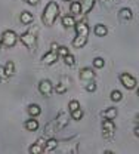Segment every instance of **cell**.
<instances>
[{
	"label": "cell",
	"instance_id": "20",
	"mask_svg": "<svg viewBox=\"0 0 139 154\" xmlns=\"http://www.w3.org/2000/svg\"><path fill=\"white\" fill-rule=\"evenodd\" d=\"M56 147H58V139H55V138H50V139H47V141H46L44 151H53Z\"/></svg>",
	"mask_w": 139,
	"mask_h": 154
},
{
	"label": "cell",
	"instance_id": "23",
	"mask_svg": "<svg viewBox=\"0 0 139 154\" xmlns=\"http://www.w3.org/2000/svg\"><path fill=\"white\" fill-rule=\"evenodd\" d=\"M31 154H41L43 151H44V148L40 145V144H37V142H34L31 147H30V150H28Z\"/></svg>",
	"mask_w": 139,
	"mask_h": 154
},
{
	"label": "cell",
	"instance_id": "35",
	"mask_svg": "<svg viewBox=\"0 0 139 154\" xmlns=\"http://www.w3.org/2000/svg\"><path fill=\"white\" fill-rule=\"evenodd\" d=\"M133 132H135V135L139 138V126H136V128H135V131H133Z\"/></svg>",
	"mask_w": 139,
	"mask_h": 154
},
{
	"label": "cell",
	"instance_id": "13",
	"mask_svg": "<svg viewBox=\"0 0 139 154\" xmlns=\"http://www.w3.org/2000/svg\"><path fill=\"white\" fill-rule=\"evenodd\" d=\"M101 114H102V117H104V119H111V120H114V119L117 117V114H119V111H117V108L110 107V108L104 110Z\"/></svg>",
	"mask_w": 139,
	"mask_h": 154
},
{
	"label": "cell",
	"instance_id": "38",
	"mask_svg": "<svg viewBox=\"0 0 139 154\" xmlns=\"http://www.w3.org/2000/svg\"><path fill=\"white\" fill-rule=\"evenodd\" d=\"M138 96H139V88H138Z\"/></svg>",
	"mask_w": 139,
	"mask_h": 154
},
{
	"label": "cell",
	"instance_id": "37",
	"mask_svg": "<svg viewBox=\"0 0 139 154\" xmlns=\"http://www.w3.org/2000/svg\"><path fill=\"white\" fill-rule=\"evenodd\" d=\"M2 46H3V43H2V38H0V49H2Z\"/></svg>",
	"mask_w": 139,
	"mask_h": 154
},
{
	"label": "cell",
	"instance_id": "5",
	"mask_svg": "<svg viewBox=\"0 0 139 154\" xmlns=\"http://www.w3.org/2000/svg\"><path fill=\"white\" fill-rule=\"evenodd\" d=\"M39 91H40L41 95L50 96L52 95V92H53V85L50 83V80L44 79V80H41V82L39 83Z\"/></svg>",
	"mask_w": 139,
	"mask_h": 154
},
{
	"label": "cell",
	"instance_id": "11",
	"mask_svg": "<svg viewBox=\"0 0 139 154\" xmlns=\"http://www.w3.org/2000/svg\"><path fill=\"white\" fill-rule=\"evenodd\" d=\"M33 19H34V17H33V14L31 12H28V11H24V12H21L20 15V21L24 24V25H28V24H31L33 22Z\"/></svg>",
	"mask_w": 139,
	"mask_h": 154
},
{
	"label": "cell",
	"instance_id": "14",
	"mask_svg": "<svg viewBox=\"0 0 139 154\" xmlns=\"http://www.w3.org/2000/svg\"><path fill=\"white\" fill-rule=\"evenodd\" d=\"M86 43H87V36H80V34H77V36L74 37V40H73V46L77 48V49L83 48Z\"/></svg>",
	"mask_w": 139,
	"mask_h": 154
},
{
	"label": "cell",
	"instance_id": "29",
	"mask_svg": "<svg viewBox=\"0 0 139 154\" xmlns=\"http://www.w3.org/2000/svg\"><path fill=\"white\" fill-rule=\"evenodd\" d=\"M64 62H65L67 65H74V62H76V61H74V57H73L71 54H68V55H65V57H64Z\"/></svg>",
	"mask_w": 139,
	"mask_h": 154
},
{
	"label": "cell",
	"instance_id": "30",
	"mask_svg": "<svg viewBox=\"0 0 139 154\" xmlns=\"http://www.w3.org/2000/svg\"><path fill=\"white\" fill-rule=\"evenodd\" d=\"M68 54H70V51H68V48H67V46H59V48H58V55H59V57H65V55H68Z\"/></svg>",
	"mask_w": 139,
	"mask_h": 154
},
{
	"label": "cell",
	"instance_id": "24",
	"mask_svg": "<svg viewBox=\"0 0 139 154\" xmlns=\"http://www.w3.org/2000/svg\"><path fill=\"white\" fill-rule=\"evenodd\" d=\"M83 116H84V113H83L81 107L77 108V110H74V111H71V119H73V120H81Z\"/></svg>",
	"mask_w": 139,
	"mask_h": 154
},
{
	"label": "cell",
	"instance_id": "16",
	"mask_svg": "<svg viewBox=\"0 0 139 154\" xmlns=\"http://www.w3.org/2000/svg\"><path fill=\"white\" fill-rule=\"evenodd\" d=\"M95 34L98 36V37H105L107 34H108V28L104 25V24H98V25H95Z\"/></svg>",
	"mask_w": 139,
	"mask_h": 154
},
{
	"label": "cell",
	"instance_id": "8",
	"mask_svg": "<svg viewBox=\"0 0 139 154\" xmlns=\"http://www.w3.org/2000/svg\"><path fill=\"white\" fill-rule=\"evenodd\" d=\"M74 28H76V33L80 34V36H89V25L87 24H84V22H76Z\"/></svg>",
	"mask_w": 139,
	"mask_h": 154
},
{
	"label": "cell",
	"instance_id": "28",
	"mask_svg": "<svg viewBox=\"0 0 139 154\" xmlns=\"http://www.w3.org/2000/svg\"><path fill=\"white\" fill-rule=\"evenodd\" d=\"M68 108H70V113H71V111H74V110H77V108H80V102H79V101H76V99L70 101Z\"/></svg>",
	"mask_w": 139,
	"mask_h": 154
},
{
	"label": "cell",
	"instance_id": "27",
	"mask_svg": "<svg viewBox=\"0 0 139 154\" xmlns=\"http://www.w3.org/2000/svg\"><path fill=\"white\" fill-rule=\"evenodd\" d=\"M104 65H105V61L102 59V58H95L93 59V67L95 68H104Z\"/></svg>",
	"mask_w": 139,
	"mask_h": 154
},
{
	"label": "cell",
	"instance_id": "1",
	"mask_svg": "<svg viewBox=\"0 0 139 154\" xmlns=\"http://www.w3.org/2000/svg\"><path fill=\"white\" fill-rule=\"evenodd\" d=\"M59 17V6L56 2H49L43 11V22L47 27H52Z\"/></svg>",
	"mask_w": 139,
	"mask_h": 154
},
{
	"label": "cell",
	"instance_id": "33",
	"mask_svg": "<svg viewBox=\"0 0 139 154\" xmlns=\"http://www.w3.org/2000/svg\"><path fill=\"white\" fill-rule=\"evenodd\" d=\"M58 48H59L58 43H52V45H50V49H52V51H58Z\"/></svg>",
	"mask_w": 139,
	"mask_h": 154
},
{
	"label": "cell",
	"instance_id": "34",
	"mask_svg": "<svg viewBox=\"0 0 139 154\" xmlns=\"http://www.w3.org/2000/svg\"><path fill=\"white\" fill-rule=\"evenodd\" d=\"M0 77H6V74H5V67H0Z\"/></svg>",
	"mask_w": 139,
	"mask_h": 154
},
{
	"label": "cell",
	"instance_id": "9",
	"mask_svg": "<svg viewBox=\"0 0 139 154\" xmlns=\"http://www.w3.org/2000/svg\"><path fill=\"white\" fill-rule=\"evenodd\" d=\"M80 79H81V80H89V82H90V80L95 79V71H93L92 68H87V67H86V68H83V70L80 71Z\"/></svg>",
	"mask_w": 139,
	"mask_h": 154
},
{
	"label": "cell",
	"instance_id": "19",
	"mask_svg": "<svg viewBox=\"0 0 139 154\" xmlns=\"http://www.w3.org/2000/svg\"><path fill=\"white\" fill-rule=\"evenodd\" d=\"M62 25L67 27V28L74 27V25H76V19H74V17H73V15H65V17H62Z\"/></svg>",
	"mask_w": 139,
	"mask_h": 154
},
{
	"label": "cell",
	"instance_id": "10",
	"mask_svg": "<svg viewBox=\"0 0 139 154\" xmlns=\"http://www.w3.org/2000/svg\"><path fill=\"white\" fill-rule=\"evenodd\" d=\"M68 82H70V79H68V77H62V80L58 83V86L55 88V91H56L58 94H61V95H62V94H65V92H67V89H68V85H67Z\"/></svg>",
	"mask_w": 139,
	"mask_h": 154
},
{
	"label": "cell",
	"instance_id": "39",
	"mask_svg": "<svg viewBox=\"0 0 139 154\" xmlns=\"http://www.w3.org/2000/svg\"><path fill=\"white\" fill-rule=\"evenodd\" d=\"M67 2H68V0H67Z\"/></svg>",
	"mask_w": 139,
	"mask_h": 154
},
{
	"label": "cell",
	"instance_id": "7",
	"mask_svg": "<svg viewBox=\"0 0 139 154\" xmlns=\"http://www.w3.org/2000/svg\"><path fill=\"white\" fill-rule=\"evenodd\" d=\"M58 51H49L47 54H44V57L41 58V61H43V64L44 65H52V64H55L56 61H58Z\"/></svg>",
	"mask_w": 139,
	"mask_h": 154
},
{
	"label": "cell",
	"instance_id": "12",
	"mask_svg": "<svg viewBox=\"0 0 139 154\" xmlns=\"http://www.w3.org/2000/svg\"><path fill=\"white\" fill-rule=\"evenodd\" d=\"M25 129L27 131H37L39 129V120L36 119V117H31V119H28L27 122H25Z\"/></svg>",
	"mask_w": 139,
	"mask_h": 154
},
{
	"label": "cell",
	"instance_id": "2",
	"mask_svg": "<svg viewBox=\"0 0 139 154\" xmlns=\"http://www.w3.org/2000/svg\"><path fill=\"white\" fill-rule=\"evenodd\" d=\"M17 42H18V36H17V33H15L14 30H6V31H3V34H2V43H3L6 48L15 46Z\"/></svg>",
	"mask_w": 139,
	"mask_h": 154
},
{
	"label": "cell",
	"instance_id": "4",
	"mask_svg": "<svg viewBox=\"0 0 139 154\" xmlns=\"http://www.w3.org/2000/svg\"><path fill=\"white\" fill-rule=\"evenodd\" d=\"M102 131H104V136L105 138H111L114 135V131H116V125L111 119H105L102 122Z\"/></svg>",
	"mask_w": 139,
	"mask_h": 154
},
{
	"label": "cell",
	"instance_id": "3",
	"mask_svg": "<svg viewBox=\"0 0 139 154\" xmlns=\"http://www.w3.org/2000/svg\"><path fill=\"white\" fill-rule=\"evenodd\" d=\"M120 82L126 89H135L136 88V79L130 76L129 73H121L120 74Z\"/></svg>",
	"mask_w": 139,
	"mask_h": 154
},
{
	"label": "cell",
	"instance_id": "26",
	"mask_svg": "<svg viewBox=\"0 0 139 154\" xmlns=\"http://www.w3.org/2000/svg\"><path fill=\"white\" fill-rule=\"evenodd\" d=\"M110 96H111V101H114V102H119V101H121V98H123L120 91H113Z\"/></svg>",
	"mask_w": 139,
	"mask_h": 154
},
{
	"label": "cell",
	"instance_id": "25",
	"mask_svg": "<svg viewBox=\"0 0 139 154\" xmlns=\"http://www.w3.org/2000/svg\"><path fill=\"white\" fill-rule=\"evenodd\" d=\"M58 120H61V123L59 122H56V128H64V126H65V125H67V122H68V120H67V114H64V113H61L59 114V117H58Z\"/></svg>",
	"mask_w": 139,
	"mask_h": 154
},
{
	"label": "cell",
	"instance_id": "18",
	"mask_svg": "<svg viewBox=\"0 0 139 154\" xmlns=\"http://www.w3.org/2000/svg\"><path fill=\"white\" fill-rule=\"evenodd\" d=\"M70 12H71V15H80L81 14V2H71Z\"/></svg>",
	"mask_w": 139,
	"mask_h": 154
},
{
	"label": "cell",
	"instance_id": "21",
	"mask_svg": "<svg viewBox=\"0 0 139 154\" xmlns=\"http://www.w3.org/2000/svg\"><path fill=\"white\" fill-rule=\"evenodd\" d=\"M27 111H28V114L31 116V117H37L41 113V108H40V105H37V104H31Z\"/></svg>",
	"mask_w": 139,
	"mask_h": 154
},
{
	"label": "cell",
	"instance_id": "22",
	"mask_svg": "<svg viewBox=\"0 0 139 154\" xmlns=\"http://www.w3.org/2000/svg\"><path fill=\"white\" fill-rule=\"evenodd\" d=\"M14 73H15V64H14V61H8L5 65V74L6 77H11Z\"/></svg>",
	"mask_w": 139,
	"mask_h": 154
},
{
	"label": "cell",
	"instance_id": "31",
	"mask_svg": "<svg viewBox=\"0 0 139 154\" xmlns=\"http://www.w3.org/2000/svg\"><path fill=\"white\" fill-rule=\"evenodd\" d=\"M86 91H87V92H95V91H96V83L90 80V82L86 85Z\"/></svg>",
	"mask_w": 139,
	"mask_h": 154
},
{
	"label": "cell",
	"instance_id": "36",
	"mask_svg": "<svg viewBox=\"0 0 139 154\" xmlns=\"http://www.w3.org/2000/svg\"><path fill=\"white\" fill-rule=\"evenodd\" d=\"M136 123H138V125H139V114L136 116Z\"/></svg>",
	"mask_w": 139,
	"mask_h": 154
},
{
	"label": "cell",
	"instance_id": "15",
	"mask_svg": "<svg viewBox=\"0 0 139 154\" xmlns=\"http://www.w3.org/2000/svg\"><path fill=\"white\" fill-rule=\"evenodd\" d=\"M95 0H81V14H87L92 11Z\"/></svg>",
	"mask_w": 139,
	"mask_h": 154
},
{
	"label": "cell",
	"instance_id": "17",
	"mask_svg": "<svg viewBox=\"0 0 139 154\" xmlns=\"http://www.w3.org/2000/svg\"><path fill=\"white\" fill-rule=\"evenodd\" d=\"M119 17L121 19H124V21H130V19L133 18V14H132V11L129 8H123V9H120Z\"/></svg>",
	"mask_w": 139,
	"mask_h": 154
},
{
	"label": "cell",
	"instance_id": "32",
	"mask_svg": "<svg viewBox=\"0 0 139 154\" xmlns=\"http://www.w3.org/2000/svg\"><path fill=\"white\" fill-rule=\"evenodd\" d=\"M24 2H25V3H28L30 6H37L40 0H24Z\"/></svg>",
	"mask_w": 139,
	"mask_h": 154
},
{
	"label": "cell",
	"instance_id": "6",
	"mask_svg": "<svg viewBox=\"0 0 139 154\" xmlns=\"http://www.w3.org/2000/svg\"><path fill=\"white\" fill-rule=\"evenodd\" d=\"M21 42H22V45L25 46V48H28V49H33L34 48V45H36V36H33L31 33H22L20 36Z\"/></svg>",
	"mask_w": 139,
	"mask_h": 154
}]
</instances>
